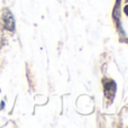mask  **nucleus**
<instances>
[{
	"label": "nucleus",
	"mask_w": 128,
	"mask_h": 128,
	"mask_svg": "<svg viewBox=\"0 0 128 128\" xmlns=\"http://www.w3.org/2000/svg\"><path fill=\"white\" fill-rule=\"evenodd\" d=\"M116 83L112 80H104V96H106L107 100L112 101L116 93Z\"/></svg>",
	"instance_id": "1"
},
{
	"label": "nucleus",
	"mask_w": 128,
	"mask_h": 128,
	"mask_svg": "<svg viewBox=\"0 0 128 128\" xmlns=\"http://www.w3.org/2000/svg\"><path fill=\"white\" fill-rule=\"evenodd\" d=\"M124 12L128 16V4H127V6H125V8H124Z\"/></svg>",
	"instance_id": "3"
},
{
	"label": "nucleus",
	"mask_w": 128,
	"mask_h": 128,
	"mask_svg": "<svg viewBox=\"0 0 128 128\" xmlns=\"http://www.w3.org/2000/svg\"><path fill=\"white\" fill-rule=\"evenodd\" d=\"M2 22H4V27L7 30H15V19L8 9H6L2 14Z\"/></svg>",
	"instance_id": "2"
}]
</instances>
